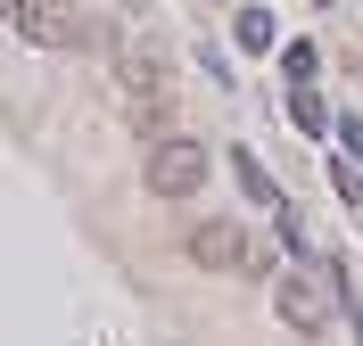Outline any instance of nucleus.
<instances>
[{"label":"nucleus","mask_w":363,"mask_h":346,"mask_svg":"<svg viewBox=\"0 0 363 346\" xmlns=\"http://www.w3.org/2000/svg\"><path fill=\"white\" fill-rule=\"evenodd\" d=\"M330 297H339V264H322V272H281V280H272V313H281L297 338L330 330Z\"/></svg>","instance_id":"1"},{"label":"nucleus","mask_w":363,"mask_h":346,"mask_svg":"<svg viewBox=\"0 0 363 346\" xmlns=\"http://www.w3.org/2000/svg\"><path fill=\"white\" fill-rule=\"evenodd\" d=\"M124 115H133V132H165L174 124V74H165L157 50L124 58Z\"/></svg>","instance_id":"2"},{"label":"nucleus","mask_w":363,"mask_h":346,"mask_svg":"<svg viewBox=\"0 0 363 346\" xmlns=\"http://www.w3.org/2000/svg\"><path fill=\"white\" fill-rule=\"evenodd\" d=\"M206 173H215V157H206L199 140H157V149H149V165H140V182L157 190V198H199Z\"/></svg>","instance_id":"3"},{"label":"nucleus","mask_w":363,"mask_h":346,"mask_svg":"<svg viewBox=\"0 0 363 346\" xmlns=\"http://www.w3.org/2000/svg\"><path fill=\"white\" fill-rule=\"evenodd\" d=\"M17 33L42 50H83L91 42V17H74L67 0H17Z\"/></svg>","instance_id":"4"},{"label":"nucleus","mask_w":363,"mask_h":346,"mask_svg":"<svg viewBox=\"0 0 363 346\" xmlns=\"http://www.w3.org/2000/svg\"><path fill=\"white\" fill-rule=\"evenodd\" d=\"M190 255H199L206 272H240V264H256V248H248L240 223H199V231H190Z\"/></svg>","instance_id":"5"},{"label":"nucleus","mask_w":363,"mask_h":346,"mask_svg":"<svg viewBox=\"0 0 363 346\" xmlns=\"http://www.w3.org/2000/svg\"><path fill=\"white\" fill-rule=\"evenodd\" d=\"M231 42H240V50H256V58H264V50L281 42V33H272V8H240V17H231Z\"/></svg>","instance_id":"6"},{"label":"nucleus","mask_w":363,"mask_h":346,"mask_svg":"<svg viewBox=\"0 0 363 346\" xmlns=\"http://www.w3.org/2000/svg\"><path fill=\"white\" fill-rule=\"evenodd\" d=\"M289 124H297V132H330V108H322V91H314V83H297V91H289Z\"/></svg>","instance_id":"7"},{"label":"nucleus","mask_w":363,"mask_h":346,"mask_svg":"<svg viewBox=\"0 0 363 346\" xmlns=\"http://www.w3.org/2000/svg\"><path fill=\"white\" fill-rule=\"evenodd\" d=\"M223 157H231V173H240V190H248V198H264V207H281V190H272V173H264V165L248 157V149H223Z\"/></svg>","instance_id":"8"},{"label":"nucleus","mask_w":363,"mask_h":346,"mask_svg":"<svg viewBox=\"0 0 363 346\" xmlns=\"http://www.w3.org/2000/svg\"><path fill=\"white\" fill-rule=\"evenodd\" d=\"M314 67H322L314 42H289V50H281V74H289V83H314Z\"/></svg>","instance_id":"9"},{"label":"nucleus","mask_w":363,"mask_h":346,"mask_svg":"<svg viewBox=\"0 0 363 346\" xmlns=\"http://www.w3.org/2000/svg\"><path fill=\"white\" fill-rule=\"evenodd\" d=\"M330 190H339L347 207H355V198H363V173H355V165H330Z\"/></svg>","instance_id":"10"},{"label":"nucleus","mask_w":363,"mask_h":346,"mask_svg":"<svg viewBox=\"0 0 363 346\" xmlns=\"http://www.w3.org/2000/svg\"><path fill=\"white\" fill-rule=\"evenodd\" d=\"M0 17H17V0H0Z\"/></svg>","instance_id":"11"}]
</instances>
